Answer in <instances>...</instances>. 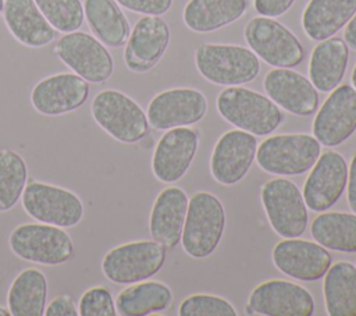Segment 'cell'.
I'll return each instance as SVG.
<instances>
[{"mask_svg":"<svg viewBox=\"0 0 356 316\" xmlns=\"http://www.w3.org/2000/svg\"><path fill=\"white\" fill-rule=\"evenodd\" d=\"M57 57L74 74L90 84H103L114 72V60L107 47L86 32H68L54 46Z\"/></svg>","mask_w":356,"mask_h":316,"instance_id":"10","label":"cell"},{"mask_svg":"<svg viewBox=\"0 0 356 316\" xmlns=\"http://www.w3.org/2000/svg\"><path fill=\"white\" fill-rule=\"evenodd\" d=\"M165 260V246L153 241H132L107 251L102 259L103 276L118 285L150 278L160 271Z\"/></svg>","mask_w":356,"mask_h":316,"instance_id":"6","label":"cell"},{"mask_svg":"<svg viewBox=\"0 0 356 316\" xmlns=\"http://www.w3.org/2000/svg\"><path fill=\"white\" fill-rule=\"evenodd\" d=\"M21 203L31 219L61 228L78 226L85 214L83 202L75 192L36 180L26 184Z\"/></svg>","mask_w":356,"mask_h":316,"instance_id":"7","label":"cell"},{"mask_svg":"<svg viewBox=\"0 0 356 316\" xmlns=\"http://www.w3.org/2000/svg\"><path fill=\"white\" fill-rule=\"evenodd\" d=\"M275 267L296 280L316 281L331 266V255L318 242L298 238H285L273 249Z\"/></svg>","mask_w":356,"mask_h":316,"instance_id":"19","label":"cell"},{"mask_svg":"<svg viewBox=\"0 0 356 316\" xmlns=\"http://www.w3.org/2000/svg\"><path fill=\"white\" fill-rule=\"evenodd\" d=\"M246 8L248 0H189L182 17L191 31L207 33L235 22Z\"/></svg>","mask_w":356,"mask_h":316,"instance_id":"26","label":"cell"},{"mask_svg":"<svg viewBox=\"0 0 356 316\" xmlns=\"http://www.w3.org/2000/svg\"><path fill=\"white\" fill-rule=\"evenodd\" d=\"M312 237L331 251L356 252V214L328 212L312 223Z\"/></svg>","mask_w":356,"mask_h":316,"instance_id":"31","label":"cell"},{"mask_svg":"<svg viewBox=\"0 0 356 316\" xmlns=\"http://www.w3.org/2000/svg\"><path fill=\"white\" fill-rule=\"evenodd\" d=\"M348 203L356 214V155L350 161V168L348 170Z\"/></svg>","mask_w":356,"mask_h":316,"instance_id":"39","label":"cell"},{"mask_svg":"<svg viewBox=\"0 0 356 316\" xmlns=\"http://www.w3.org/2000/svg\"><path fill=\"white\" fill-rule=\"evenodd\" d=\"M188 202V195L178 187H168L157 195L149 217V231L156 242L165 248L181 242Z\"/></svg>","mask_w":356,"mask_h":316,"instance_id":"22","label":"cell"},{"mask_svg":"<svg viewBox=\"0 0 356 316\" xmlns=\"http://www.w3.org/2000/svg\"><path fill=\"white\" fill-rule=\"evenodd\" d=\"M172 292L160 281H139L118 292L115 309L122 316H145L170 308Z\"/></svg>","mask_w":356,"mask_h":316,"instance_id":"30","label":"cell"},{"mask_svg":"<svg viewBox=\"0 0 356 316\" xmlns=\"http://www.w3.org/2000/svg\"><path fill=\"white\" fill-rule=\"evenodd\" d=\"M243 35L252 52L273 67L291 68L305 58L300 40L271 17L252 18L246 24Z\"/></svg>","mask_w":356,"mask_h":316,"instance_id":"9","label":"cell"},{"mask_svg":"<svg viewBox=\"0 0 356 316\" xmlns=\"http://www.w3.org/2000/svg\"><path fill=\"white\" fill-rule=\"evenodd\" d=\"M356 131V89L338 85L313 120V136L324 146H338Z\"/></svg>","mask_w":356,"mask_h":316,"instance_id":"13","label":"cell"},{"mask_svg":"<svg viewBox=\"0 0 356 316\" xmlns=\"http://www.w3.org/2000/svg\"><path fill=\"white\" fill-rule=\"evenodd\" d=\"M11 313H10V310H8V308H3V306H0V316H10Z\"/></svg>","mask_w":356,"mask_h":316,"instance_id":"41","label":"cell"},{"mask_svg":"<svg viewBox=\"0 0 356 316\" xmlns=\"http://www.w3.org/2000/svg\"><path fill=\"white\" fill-rule=\"evenodd\" d=\"M10 251L21 260L60 266L74 256V242L65 228L46 223H24L8 235Z\"/></svg>","mask_w":356,"mask_h":316,"instance_id":"2","label":"cell"},{"mask_svg":"<svg viewBox=\"0 0 356 316\" xmlns=\"http://www.w3.org/2000/svg\"><path fill=\"white\" fill-rule=\"evenodd\" d=\"M356 13V0H310L302 14L306 35L316 42L334 36Z\"/></svg>","mask_w":356,"mask_h":316,"instance_id":"25","label":"cell"},{"mask_svg":"<svg viewBox=\"0 0 356 316\" xmlns=\"http://www.w3.org/2000/svg\"><path fill=\"white\" fill-rule=\"evenodd\" d=\"M348 164L342 155L328 150L318 156L303 187V199L313 212H324L334 206L345 191Z\"/></svg>","mask_w":356,"mask_h":316,"instance_id":"15","label":"cell"},{"mask_svg":"<svg viewBox=\"0 0 356 316\" xmlns=\"http://www.w3.org/2000/svg\"><path fill=\"white\" fill-rule=\"evenodd\" d=\"M120 6L134 13L145 14V15H163L165 14L172 0H115Z\"/></svg>","mask_w":356,"mask_h":316,"instance_id":"36","label":"cell"},{"mask_svg":"<svg viewBox=\"0 0 356 316\" xmlns=\"http://www.w3.org/2000/svg\"><path fill=\"white\" fill-rule=\"evenodd\" d=\"M181 316H236V310L227 299L210 295L195 294L184 299L179 305Z\"/></svg>","mask_w":356,"mask_h":316,"instance_id":"34","label":"cell"},{"mask_svg":"<svg viewBox=\"0 0 356 316\" xmlns=\"http://www.w3.org/2000/svg\"><path fill=\"white\" fill-rule=\"evenodd\" d=\"M199 145V135L195 129L177 127L168 129L157 142L152 171L154 177L165 184L181 180L188 171Z\"/></svg>","mask_w":356,"mask_h":316,"instance_id":"20","label":"cell"},{"mask_svg":"<svg viewBox=\"0 0 356 316\" xmlns=\"http://www.w3.org/2000/svg\"><path fill=\"white\" fill-rule=\"evenodd\" d=\"M295 0H253L254 10L263 17H280L286 13Z\"/></svg>","mask_w":356,"mask_h":316,"instance_id":"38","label":"cell"},{"mask_svg":"<svg viewBox=\"0 0 356 316\" xmlns=\"http://www.w3.org/2000/svg\"><path fill=\"white\" fill-rule=\"evenodd\" d=\"M46 316H78V308L70 295H58L44 308Z\"/></svg>","mask_w":356,"mask_h":316,"instance_id":"37","label":"cell"},{"mask_svg":"<svg viewBox=\"0 0 356 316\" xmlns=\"http://www.w3.org/2000/svg\"><path fill=\"white\" fill-rule=\"evenodd\" d=\"M49 24L63 33L78 31L85 19L81 0H35Z\"/></svg>","mask_w":356,"mask_h":316,"instance_id":"33","label":"cell"},{"mask_svg":"<svg viewBox=\"0 0 356 316\" xmlns=\"http://www.w3.org/2000/svg\"><path fill=\"white\" fill-rule=\"evenodd\" d=\"M267 96L286 111L306 117L313 114L318 106V92L302 74L291 68H274L263 81Z\"/></svg>","mask_w":356,"mask_h":316,"instance_id":"21","label":"cell"},{"mask_svg":"<svg viewBox=\"0 0 356 316\" xmlns=\"http://www.w3.org/2000/svg\"><path fill=\"white\" fill-rule=\"evenodd\" d=\"M28 180L25 159L13 149L0 150V213L11 210L21 199Z\"/></svg>","mask_w":356,"mask_h":316,"instance_id":"32","label":"cell"},{"mask_svg":"<svg viewBox=\"0 0 356 316\" xmlns=\"http://www.w3.org/2000/svg\"><path fill=\"white\" fill-rule=\"evenodd\" d=\"M207 111L206 96L192 88H174L157 93L147 106V121L159 131L200 121Z\"/></svg>","mask_w":356,"mask_h":316,"instance_id":"12","label":"cell"},{"mask_svg":"<svg viewBox=\"0 0 356 316\" xmlns=\"http://www.w3.org/2000/svg\"><path fill=\"white\" fill-rule=\"evenodd\" d=\"M343 39L348 47L356 50V13L355 15L348 21L345 31H343Z\"/></svg>","mask_w":356,"mask_h":316,"instance_id":"40","label":"cell"},{"mask_svg":"<svg viewBox=\"0 0 356 316\" xmlns=\"http://www.w3.org/2000/svg\"><path fill=\"white\" fill-rule=\"evenodd\" d=\"M3 18L10 33L24 46L43 47L54 40L56 29L35 0H4Z\"/></svg>","mask_w":356,"mask_h":316,"instance_id":"23","label":"cell"},{"mask_svg":"<svg viewBox=\"0 0 356 316\" xmlns=\"http://www.w3.org/2000/svg\"><path fill=\"white\" fill-rule=\"evenodd\" d=\"M49 283L43 271L28 267L11 281L7 292V308L13 316H43Z\"/></svg>","mask_w":356,"mask_h":316,"instance_id":"27","label":"cell"},{"mask_svg":"<svg viewBox=\"0 0 356 316\" xmlns=\"http://www.w3.org/2000/svg\"><path fill=\"white\" fill-rule=\"evenodd\" d=\"M324 303L330 316H356V266L341 260L324 274Z\"/></svg>","mask_w":356,"mask_h":316,"instance_id":"29","label":"cell"},{"mask_svg":"<svg viewBox=\"0 0 356 316\" xmlns=\"http://www.w3.org/2000/svg\"><path fill=\"white\" fill-rule=\"evenodd\" d=\"M90 114L103 131L121 143H136L149 131L143 109L132 97L115 89L96 93L90 103Z\"/></svg>","mask_w":356,"mask_h":316,"instance_id":"4","label":"cell"},{"mask_svg":"<svg viewBox=\"0 0 356 316\" xmlns=\"http://www.w3.org/2000/svg\"><path fill=\"white\" fill-rule=\"evenodd\" d=\"M217 110L229 124L259 136L271 134L284 120L282 111L270 97L239 85L220 92Z\"/></svg>","mask_w":356,"mask_h":316,"instance_id":"1","label":"cell"},{"mask_svg":"<svg viewBox=\"0 0 356 316\" xmlns=\"http://www.w3.org/2000/svg\"><path fill=\"white\" fill-rule=\"evenodd\" d=\"M79 316H115V301L106 287L88 288L79 298Z\"/></svg>","mask_w":356,"mask_h":316,"instance_id":"35","label":"cell"},{"mask_svg":"<svg viewBox=\"0 0 356 316\" xmlns=\"http://www.w3.org/2000/svg\"><path fill=\"white\" fill-rule=\"evenodd\" d=\"M195 63L203 78L224 86L252 82L260 72L259 57L250 49L236 45H200Z\"/></svg>","mask_w":356,"mask_h":316,"instance_id":"5","label":"cell"},{"mask_svg":"<svg viewBox=\"0 0 356 316\" xmlns=\"http://www.w3.org/2000/svg\"><path fill=\"white\" fill-rule=\"evenodd\" d=\"M225 212L221 200L210 192H196L188 202L181 244L184 251L202 259L211 255L221 241Z\"/></svg>","mask_w":356,"mask_h":316,"instance_id":"3","label":"cell"},{"mask_svg":"<svg viewBox=\"0 0 356 316\" xmlns=\"http://www.w3.org/2000/svg\"><path fill=\"white\" fill-rule=\"evenodd\" d=\"M349 49L341 38L321 40L312 52L309 61L310 82L320 92H331L343 79Z\"/></svg>","mask_w":356,"mask_h":316,"instance_id":"24","label":"cell"},{"mask_svg":"<svg viewBox=\"0 0 356 316\" xmlns=\"http://www.w3.org/2000/svg\"><path fill=\"white\" fill-rule=\"evenodd\" d=\"M257 150L253 134L243 129H232L220 136L211 159L210 171L213 178L222 185L239 182L249 171Z\"/></svg>","mask_w":356,"mask_h":316,"instance_id":"16","label":"cell"},{"mask_svg":"<svg viewBox=\"0 0 356 316\" xmlns=\"http://www.w3.org/2000/svg\"><path fill=\"white\" fill-rule=\"evenodd\" d=\"M261 202L273 230L282 238H298L307 227V206L289 180L274 178L261 187Z\"/></svg>","mask_w":356,"mask_h":316,"instance_id":"11","label":"cell"},{"mask_svg":"<svg viewBox=\"0 0 356 316\" xmlns=\"http://www.w3.org/2000/svg\"><path fill=\"white\" fill-rule=\"evenodd\" d=\"M3 7H4V0H0V13H3Z\"/></svg>","mask_w":356,"mask_h":316,"instance_id":"43","label":"cell"},{"mask_svg":"<svg viewBox=\"0 0 356 316\" xmlns=\"http://www.w3.org/2000/svg\"><path fill=\"white\" fill-rule=\"evenodd\" d=\"M89 28L106 46L121 47L131 33L129 24L115 0H83Z\"/></svg>","mask_w":356,"mask_h":316,"instance_id":"28","label":"cell"},{"mask_svg":"<svg viewBox=\"0 0 356 316\" xmlns=\"http://www.w3.org/2000/svg\"><path fill=\"white\" fill-rule=\"evenodd\" d=\"M89 97V84L74 72H60L40 79L31 92L33 109L47 117L68 114Z\"/></svg>","mask_w":356,"mask_h":316,"instance_id":"14","label":"cell"},{"mask_svg":"<svg viewBox=\"0 0 356 316\" xmlns=\"http://www.w3.org/2000/svg\"><path fill=\"white\" fill-rule=\"evenodd\" d=\"M321 143L307 134L273 135L256 150L261 170L277 175H299L313 167L320 156Z\"/></svg>","mask_w":356,"mask_h":316,"instance_id":"8","label":"cell"},{"mask_svg":"<svg viewBox=\"0 0 356 316\" xmlns=\"http://www.w3.org/2000/svg\"><path fill=\"white\" fill-rule=\"evenodd\" d=\"M253 313L266 316H310L314 312L312 294L286 280H268L259 284L249 297Z\"/></svg>","mask_w":356,"mask_h":316,"instance_id":"17","label":"cell"},{"mask_svg":"<svg viewBox=\"0 0 356 316\" xmlns=\"http://www.w3.org/2000/svg\"><path fill=\"white\" fill-rule=\"evenodd\" d=\"M352 85H353V88L356 89V65H355V68H353V71H352Z\"/></svg>","mask_w":356,"mask_h":316,"instance_id":"42","label":"cell"},{"mask_svg":"<svg viewBox=\"0 0 356 316\" xmlns=\"http://www.w3.org/2000/svg\"><path fill=\"white\" fill-rule=\"evenodd\" d=\"M168 43L167 22L159 15H145L135 24L127 39L124 63L134 72H147L163 57Z\"/></svg>","mask_w":356,"mask_h":316,"instance_id":"18","label":"cell"}]
</instances>
